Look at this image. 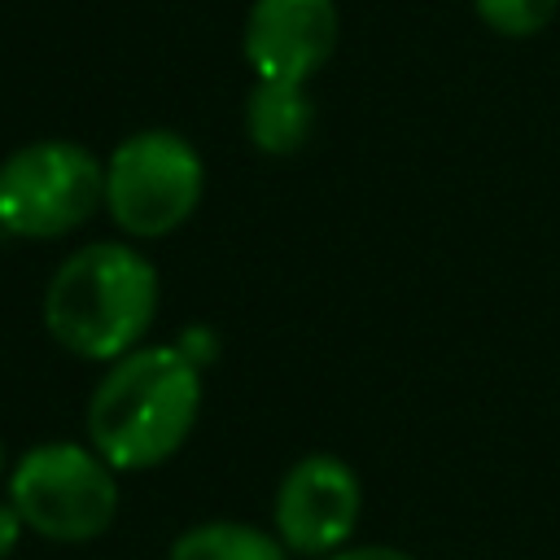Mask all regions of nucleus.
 I'll return each instance as SVG.
<instances>
[{"instance_id": "ddd939ff", "label": "nucleus", "mask_w": 560, "mask_h": 560, "mask_svg": "<svg viewBox=\"0 0 560 560\" xmlns=\"http://www.w3.org/2000/svg\"><path fill=\"white\" fill-rule=\"evenodd\" d=\"M0 472H4V442H0Z\"/></svg>"}, {"instance_id": "9d476101", "label": "nucleus", "mask_w": 560, "mask_h": 560, "mask_svg": "<svg viewBox=\"0 0 560 560\" xmlns=\"http://www.w3.org/2000/svg\"><path fill=\"white\" fill-rule=\"evenodd\" d=\"M472 4H477V18L508 39L538 35L560 9V0H472Z\"/></svg>"}, {"instance_id": "6e6552de", "label": "nucleus", "mask_w": 560, "mask_h": 560, "mask_svg": "<svg viewBox=\"0 0 560 560\" xmlns=\"http://www.w3.org/2000/svg\"><path fill=\"white\" fill-rule=\"evenodd\" d=\"M315 131V105L306 96V83H267L258 79L245 96V136L258 153L289 158L298 153Z\"/></svg>"}, {"instance_id": "9b49d317", "label": "nucleus", "mask_w": 560, "mask_h": 560, "mask_svg": "<svg viewBox=\"0 0 560 560\" xmlns=\"http://www.w3.org/2000/svg\"><path fill=\"white\" fill-rule=\"evenodd\" d=\"M319 560H411V556L398 547H385V542H368V547H341V551L319 556Z\"/></svg>"}, {"instance_id": "423d86ee", "label": "nucleus", "mask_w": 560, "mask_h": 560, "mask_svg": "<svg viewBox=\"0 0 560 560\" xmlns=\"http://www.w3.org/2000/svg\"><path fill=\"white\" fill-rule=\"evenodd\" d=\"M363 512L359 472L328 451L298 459L276 490L271 525L289 556H332L346 547Z\"/></svg>"}, {"instance_id": "0eeeda50", "label": "nucleus", "mask_w": 560, "mask_h": 560, "mask_svg": "<svg viewBox=\"0 0 560 560\" xmlns=\"http://www.w3.org/2000/svg\"><path fill=\"white\" fill-rule=\"evenodd\" d=\"M245 61L267 83H306L337 48L332 0H254L241 35Z\"/></svg>"}, {"instance_id": "7ed1b4c3", "label": "nucleus", "mask_w": 560, "mask_h": 560, "mask_svg": "<svg viewBox=\"0 0 560 560\" xmlns=\"http://www.w3.org/2000/svg\"><path fill=\"white\" fill-rule=\"evenodd\" d=\"M9 503L48 542H92L118 516V468L83 442H39L9 472Z\"/></svg>"}, {"instance_id": "f03ea898", "label": "nucleus", "mask_w": 560, "mask_h": 560, "mask_svg": "<svg viewBox=\"0 0 560 560\" xmlns=\"http://www.w3.org/2000/svg\"><path fill=\"white\" fill-rule=\"evenodd\" d=\"M153 315L158 267L122 241L66 254L44 289V328L61 350L92 363H114L144 346Z\"/></svg>"}, {"instance_id": "f8f14e48", "label": "nucleus", "mask_w": 560, "mask_h": 560, "mask_svg": "<svg viewBox=\"0 0 560 560\" xmlns=\"http://www.w3.org/2000/svg\"><path fill=\"white\" fill-rule=\"evenodd\" d=\"M22 516H18V508L9 503V499H0V560H9V551L18 547V538H22Z\"/></svg>"}, {"instance_id": "39448f33", "label": "nucleus", "mask_w": 560, "mask_h": 560, "mask_svg": "<svg viewBox=\"0 0 560 560\" xmlns=\"http://www.w3.org/2000/svg\"><path fill=\"white\" fill-rule=\"evenodd\" d=\"M201 153L179 131H136L105 162V210L136 241H158L184 228L201 201Z\"/></svg>"}, {"instance_id": "1a4fd4ad", "label": "nucleus", "mask_w": 560, "mask_h": 560, "mask_svg": "<svg viewBox=\"0 0 560 560\" xmlns=\"http://www.w3.org/2000/svg\"><path fill=\"white\" fill-rule=\"evenodd\" d=\"M166 560H289L284 542L249 521H206L184 529Z\"/></svg>"}, {"instance_id": "20e7f679", "label": "nucleus", "mask_w": 560, "mask_h": 560, "mask_svg": "<svg viewBox=\"0 0 560 560\" xmlns=\"http://www.w3.org/2000/svg\"><path fill=\"white\" fill-rule=\"evenodd\" d=\"M105 206V162L74 140H35L0 162V232L57 241Z\"/></svg>"}, {"instance_id": "f257e3e1", "label": "nucleus", "mask_w": 560, "mask_h": 560, "mask_svg": "<svg viewBox=\"0 0 560 560\" xmlns=\"http://www.w3.org/2000/svg\"><path fill=\"white\" fill-rule=\"evenodd\" d=\"M201 411V368L179 346H136L88 398V446L118 472L166 464Z\"/></svg>"}]
</instances>
